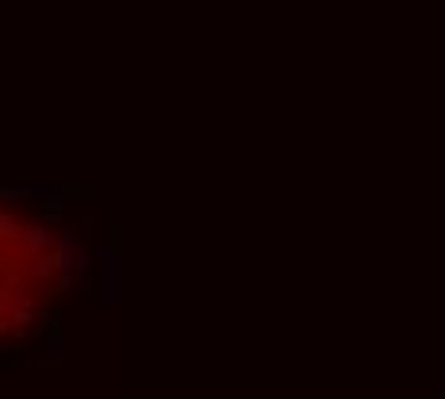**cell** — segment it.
Instances as JSON below:
<instances>
[{"label": "cell", "instance_id": "6da1fadb", "mask_svg": "<svg viewBox=\"0 0 445 399\" xmlns=\"http://www.w3.org/2000/svg\"><path fill=\"white\" fill-rule=\"evenodd\" d=\"M0 200H4V203L35 200V189H31V184H0Z\"/></svg>", "mask_w": 445, "mask_h": 399}]
</instances>
